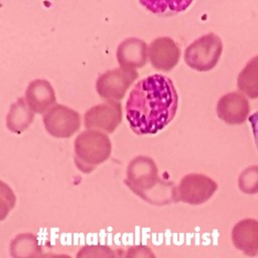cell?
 Listing matches in <instances>:
<instances>
[{"label": "cell", "mask_w": 258, "mask_h": 258, "mask_svg": "<svg viewBox=\"0 0 258 258\" xmlns=\"http://www.w3.org/2000/svg\"><path fill=\"white\" fill-rule=\"evenodd\" d=\"M178 96L172 81L155 74L140 80L126 102V119L138 135L155 134L175 116Z\"/></svg>", "instance_id": "cell-1"}, {"label": "cell", "mask_w": 258, "mask_h": 258, "mask_svg": "<svg viewBox=\"0 0 258 258\" xmlns=\"http://www.w3.org/2000/svg\"><path fill=\"white\" fill-rule=\"evenodd\" d=\"M125 183L135 195L150 204L165 205L176 201V187L172 182L159 178L157 166L148 156L140 155L130 161Z\"/></svg>", "instance_id": "cell-2"}, {"label": "cell", "mask_w": 258, "mask_h": 258, "mask_svg": "<svg viewBox=\"0 0 258 258\" xmlns=\"http://www.w3.org/2000/svg\"><path fill=\"white\" fill-rule=\"evenodd\" d=\"M112 151L109 137L95 129L81 132L75 140V163L77 167L89 173L95 167L106 161Z\"/></svg>", "instance_id": "cell-3"}, {"label": "cell", "mask_w": 258, "mask_h": 258, "mask_svg": "<svg viewBox=\"0 0 258 258\" xmlns=\"http://www.w3.org/2000/svg\"><path fill=\"white\" fill-rule=\"evenodd\" d=\"M223 51V42L215 33L205 34L192 43L184 51L185 63L199 72H209L216 67Z\"/></svg>", "instance_id": "cell-4"}, {"label": "cell", "mask_w": 258, "mask_h": 258, "mask_svg": "<svg viewBox=\"0 0 258 258\" xmlns=\"http://www.w3.org/2000/svg\"><path fill=\"white\" fill-rule=\"evenodd\" d=\"M218 184L210 176L201 173L185 174L175 189L176 201L189 205H201L210 200Z\"/></svg>", "instance_id": "cell-5"}, {"label": "cell", "mask_w": 258, "mask_h": 258, "mask_svg": "<svg viewBox=\"0 0 258 258\" xmlns=\"http://www.w3.org/2000/svg\"><path fill=\"white\" fill-rule=\"evenodd\" d=\"M138 78L135 70L116 68L102 74L96 82V90L102 99L107 101L122 100L132 83Z\"/></svg>", "instance_id": "cell-6"}, {"label": "cell", "mask_w": 258, "mask_h": 258, "mask_svg": "<svg viewBox=\"0 0 258 258\" xmlns=\"http://www.w3.org/2000/svg\"><path fill=\"white\" fill-rule=\"evenodd\" d=\"M43 124L46 131L56 138H69L81 127L80 114L60 104L50 107L43 115Z\"/></svg>", "instance_id": "cell-7"}, {"label": "cell", "mask_w": 258, "mask_h": 258, "mask_svg": "<svg viewBox=\"0 0 258 258\" xmlns=\"http://www.w3.org/2000/svg\"><path fill=\"white\" fill-rule=\"evenodd\" d=\"M122 121V107L119 102L107 101L90 108L85 114L87 129L113 133Z\"/></svg>", "instance_id": "cell-8"}, {"label": "cell", "mask_w": 258, "mask_h": 258, "mask_svg": "<svg viewBox=\"0 0 258 258\" xmlns=\"http://www.w3.org/2000/svg\"><path fill=\"white\" fill-rule=\"evenodd\" d=\"M148 57L153 68L158 71L169 72L179 60L180 48L172 38L167 36L158 37L150 43Z\"/></svg>", "instance_id": "cell-9"}, {"label": "cell", "mask_w": 258, "mask_h": 258, "mask_svg": "<svg viewBox=\"0 0 258 258\" xmlns=\"http://www.w3.org/2000/svg\"><path fill=\"white\" fill-rule=\"evenodd\" d=\"M249 112V102L247 98L239 92H231L222 96L217 104V114L219 118L230 125L244 123Z\"/></svg>", "instance_id": "cell-10"}, {"label": "cell", "mask_w": 258, "mask_h": 258, "mask_svg": "<svg viewBox=\"0 0 258 258\" xmlns=\"http://www.w3.org/2000/svg\"><path fill=\"white\" fill-rule=\"evenodd\" d=\"M116 56L121 68L139 69L147 62L148 47L142 39L129 37L118 45Z\"/></svg>", "instance_id": "cell-11"}, {"label": "cell", "mask_w": 258, "mask_h": 258, "mask_svg": "<svg viewBox=\"0 0 258 258\" xmlns=\"http://www.w3.org/2000/svg\"><path fill=\"white\" fill-rule=\"evenodd\" d=\"M234 246L248 256L258 253V222L255 219L239 221L232 229Z\"/></svg>", "instance_id": "cell-12"}, {"label": "cell", "mask_w": 258, "mask_h": 258, "mask_svg": "<svg viewBox=\"0 0 258 258\" xmlns=\"http://www.w3.org/2000/svg\"><path fill=\"white\" fill-rule=\"evenodd\" d=\"M25 100L34 113L41 114L54 104L55 94L48 81L36 79L29 83L25 93Z\"/></svg>", "instance_id": "cell-13"}, {"label": "cell", "mask_w": 258, "mask_h": 258, "mask_svg": "<svg viewBox=\"0 0 258 258\" xmlns=\"http://www.w3.org/2000/svg\"><path fill=\"white\" fill-rule=\"evenodd\" d=\"M33 119L34 112L24 98H19L11 105L6 117V124L11 132L19 134L28 128Z\"/></svg>", "instance_id": "cell-14"}, {"label": "cell", "mask_w": 258, "mask_h": 258, "mask_svg": "<svg viewBox=\"0 0 258 258\" xmlns=\"http://www.w3.org/2000/svg\"><path fill=\"white\" fill-rule=\"evenodd\" d=\"M257 55L247 62L245 68L238 76L237 85L241 92L251 99L258 97V75H257Z\"/></svg>", "instance_id": "cell-15"}, {"label": "cell", "mask_w": 258, "mask_h": 258, "mask_svg": "<svg viewBox=\"0 0 258 258\" xmlns=\"http://www.w3.org/2000/svg\"><path fill=\"white\" fill-rule=\"evenodd\" d=\"M10 252L13 257H33L41 255V247L37 238L30 234H19L10 245Z\"/></svg>", "instance_id": "cell-16"}, {"label": "cell", "mask_w": 258, "mask_h": 258, "mask_svg": "<svg viewBox=\"0 0 258 258\" xmlns=\"http://www.w3.org/2000/svg\"><path fill=\"white\" fill-rule=\"evenodd\" d=\"M257 166L248 167L243 171L239 178V187L246 194H255L257 191Z\"/></svg>", "instance_id": "cell-17"}, {"label": "cell", "mask_w": 258, "mask_h": 258, "mask_svg": "<svg viewBox=\"0 0 258 258\" xmlns=\"http://www.w3.org/2000/svg\"><path fill=\"white\" fill-rule=\"evenodd\" d=\"M88 256L112 257V256H115V254L110 247L104 246V245H87L82 249H80L79 253L77 254V257H88Z\"/></svg>", "instance_id": "cell-18"}]
</instances>
